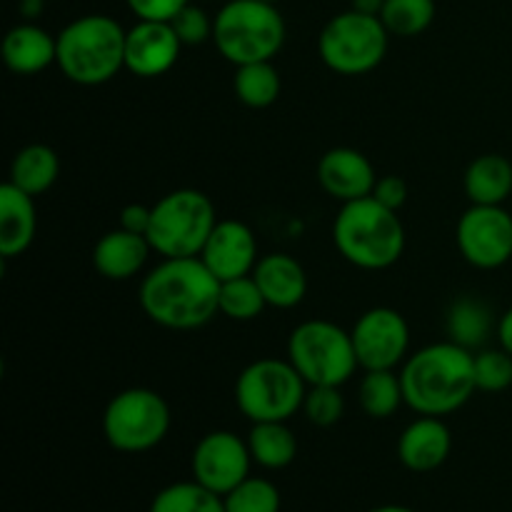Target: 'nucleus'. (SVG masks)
I'll use <instances>...</instances> for the list:
<instances>
[{"label":"nucleus","mask_w":512,"mask_h":512,"mask_svg":"<svg viewBox=\"0 0 512 512\" xmlns=\"http://www.w3.org/2000/svg\"><path fill=\"white\" fill-rule=\"evenodd\" d=\"M288 360L308 385L343 388L360 368L350 330L330 320H305L293 328L288 338Z\"/></svg>","instance_id":"8"},{"label":"nucleus","mask_w":512,"mask_h":512,"mask_svg":"<svg viewBox=\"0 0 512 512\" xmlns=\"http://www.w3.org/2000/svg\"><path fill=\"white\" fill-rule=\"evenodd\" d=\"M498 340H500V348L508 350V353L512 355V308L505 310L503 318H500Z\"/></svg>","instance_id":"38"},{"label":"nucleus","mask_w":512,"mask_h":512,"mask_svg":"<svg viewBox=\"0 0 512 512\" xmlns=\"http://www.w3.org/2000/svg\"><path fill=\"white\" fill-rule=\"evenodd\" d=\"M250 465H253V455H250L248 440L230 430H213L203 435L190 458L195 483L213 490L220 498L248 478Z\"/></svg>","instance_id":"13"},{"label":"nucleus","mask_w":512,"mask_h":512,"mask_svg":"<svg viewBox=\"0 0 512 512\" xmlns=\"http://www.w3.org/2000/svg\"><path fill=\"white\" fill-rule=\"evenodd\" d=\"M265 308L268 303H265L253 273L220 283V315H225L228 320L248 323V320L260 318Z\"/></svg>","instance_id":"29"},{"label":"nucleus","mask_w":512,"mask_h":512,"mask_svg":"<svg viewBox=\"0 0 512 512\" xmlns=\"http://www.w3.org/2000/svg\"><path fill=\"white\" fill-rule=\"evenodd\" d=\"M253 278L268 308L290 310L303 303L305 293H308V275H305V268L293 255H263L255 265Z\"/></svg>","instance_id":"18"},{"label":"nucleus","mask_w":512,"mask_h":512,"mask_svg":"<svg viewBox=\"0 0 512 512\" xmlns=\"http://www.w3.org/2000/svg\"><path fill=\"white\" fill-rule=\"evenodd\" d=\"M60 175V158L50 145L33 143L25 145L23 150H18L10 163V183L15 188L25 190L28 195L38 198V195L48 193L55 185Z\"/></svg>","instance_id":"23"},{"label":"nucleus","mask_w":512,"mask_h":512,"mask_svg":"<svg viewBox=\"0 0 512 512\" xmlns=\"http://www.w3.org/2000/svg\"><path fill=\"white\" fill-rule=\"evenodd\" d=\"M318 183L338 203H353V200L373 195L378 173L368 155L360 150L333 148L320 158Z\"/></svg>","instance_id":"16"},{"label":"nucleus","mask_w":512,"mask_h":512,"mask_svg":"<svg viewBox=\"0 0 512 512\" xmlns=\"http://www.w3.org/2000/svg\"><path fill=\"white\" fill-rule=\"evenodd\" d=\"M455 240L473 268H503L512 258V215L503 205H470L460 215Z\"/></svg>","instance_id":"11"},{"label":"nucleus","mask_w":512,"mask_h":512,"mask_svg":"<svg viewBox=\"0 0 512 512\" xmlns=\"http://www.w3.org/2000/svg\"><path fill=\"white\" fill-rule=\"evenodd\" d=\"M150 218H153V205L148 208V205L130 203L120 210L118 228L130 230V233H138V235H148Z\"/></svg>","instance_id":"37"},{"label":"nucleus","mask_w":512,"mask_h":512,"mask_svg":"<svg viewBox=\"0 0 512 512\" xmlns=\"http://www.w3.org/2000/svg\"><path fill=\"white\" fill-rule=\"evenodd\" d=\"M450 340L463 348H480L493 333V313L478 298H458L448 310Z\"/></svg>","instance_id":"26"},{"label":"nucleus","mask_w":512,"mask_h":512,"mask_svg":"<svg viewBox=\"0 0 512 512\" xmlns=\"http://www.w3.org/2000/svg\"><path fill=\"white\" fill-rule=\"evenodd\" d=\"M390 33L378 15L345 10L330 18L320 30L318 53L325 68L338 75H365L383 63Z\"/></svg>","instance_id":"9"},{"label":"nucleus","mask_w":512,"mask_h":512,"mask_svg":"<svg viewBox=\"0 0 512 512\" xmlns=\"http://www.w3.org/2000/svg\"><path fill=\"white\" fill-rule=\"evenodd\" d=\"M128 30L103 13L80 15L58 33L60 73L75 85H103L125 68Z\"/></svg>","instance_id":"4"},{"label":"nucleus","mask_w":512,"mask_h":512,"mask_svg":"<svg viewBox=\"0 0 512 512\" xmlns=\"http://www.w3.org/2000/svg\"><path fill=\"white\" fill-rule=\"evenodd\" d=\"M263 3H273L275 5V3H278V0H263Z\"/></svg>","instance_id":"42"},{"label":"nucleus","mask_w":512,"mask_h":512,"mask_svg":"<svg viewBox=\"0 0 512 512\" xmlns=\"http://www.w3.org/2000/svg\"><path fill=\"white\" fill-rule=\"evenodd\" d=\"M153 245L148 235L115 228L105 233L93 248V268L108 280H130L145 268Z\"/></svg>","instance_id":"19"},{"label":"nucleus","mask_w":512,"mask_h":512,"mask_svg":"<svg viewBox=\"0 0 512 512\" xmlns=\"http://www.w3.org/2000/svg\"><path fill=\"white\" fill-rule=\"evenodd\" d=\"M303 413L315 428H333L345 413V398L335 385H308Z\"/></svg>","instance_id":"33"},{"label":"nucleus","mask_w":512,"mask_h":512,"mask_svg":"<svg viewBox=\"0 0 512 512\" xmlns=\"http://www.w3.org/2000/svg\"><path fill=\"white\" fill-rule=\"evenodd\" d=\"M473 360V350L453 340L425 345L408 355L400 368L405 405L418 415H453L478 393Z\"/></svg>","instance_id":"2"},{"label":"nucleus","mask_w":512,"mask_h":512,"mask_svg":"<svg viewBox=\"0 0 512 512\" xmlns=\"http://www.w3.org/2000/svg\"><path fill=\"white\" fill-rule=\"evenodd\" d=\"M383 5L385 0H353V5L350 8L358 10V13H365V15H378L383 13Z\"/></svg>","instance_id":"39"},{"label":"nucleus","mask_w":512,"mask_h":512,"mask_svg":"<svg viewBox=\"0 0 512 512\" xmlns=\"http://www.w3.org/2000/svg\"><path fill=\"white\" fill-rule=\"evenodd\" d=\"M280 88H283V83H280V73L273 65V60L238 65L235 68L233 93L245 108H270L280 98Z\"/></svg>","instance_id":"25"},{"label":"nucleus","mask_w":512,"mask_h":512,"mask_svg":"<svg viewBox=\"0 0 512 512\" xmlns=\"http://www.w3.org/2000/svg\"><path fill=\"white\" fill-rule=\"evenodd\" d=\"M355 355L363 370H395L408 360L410 325L395 308H370L355 320Z\"/></svg>","instance_id":"12"},{"label":"nucleus","mask_w":512,"mask_h":512,"mask_svg":"<svg viewBox=\"0 0 512 512\" xmlns=\"http://www.w3.org/2000/svg\"><path fill=\"white\" fill-rule=\"evenodd\" d=\"M248 448L255 465L265 470H283L298 455V438L283 420L253 423L248 433Z\"/></svg>","instance_id":"24"},{"label":"nucleus","mask_w":512,"mask_h":512,"mask_svg":"<svg viewBox=\"0 0 512 512\" xmlns=\"http://www.w3.org/2000/svg\"><path fill=\"white\" fill-rule=\"evenodd\" d=\"M40 10H43V0H23V3H20V13H23L28 20H33L35 15H40Z\"/></svg>","instance_id":"40"},{"label":"nucleus","mask_w":512,"mask_h":512,"mask_svg":"<svg viewBox=\"0 0 512 512\" xmlns=\"http://www.w3.org/2000/svg\"><path fill=\"white\" fill-rule=\"evenodd\" d=\"M463 185L470 205H503L512 193V163L498 153L480 155L465 170Z\"/></svg>","instance_id":"22"},{"label":"nucleus","mask_w":512,"mask_h":512,"mask_svg":"<svg viewBox=\"0 0 512 512\" xmlns=\"http://www.w3.org/2000/svg\"><path fill=\"white\" fill-rule=\"evenodd\" d=\"M360 408L373 420H388L405 405L403 383L395 370H365L358 388Z\"/></svg>","instance_id":"27"},{"label":"nucleus","mask_w":512,"mask_h":512,"mask_svg":"<svg viewBox=\"0 0 512 512\" xmlns=\"http://www.w3.org/2000/svg\"><path fill=\"white\" fill-rule=\"evenodd\" d=\"M368 512H415V510L405 508V505H380V508H373Z\"/></svg>","instance_id":"41"},{"label":"nucleus","mask_w":512,"mask_h":512,"mask_svg":"<svg viewBox=\"0 0 512 512\" xmlns=\"http://www.w3.org/2000/svg\"><path fill=\"white\" fill-rule=\"evenodd\" d=\"M38 230L35 198L13 183L0 185V255L3 260L18 258L33 245Z\"/></svg>","instance_id":"20"},{"label":"nucleus","mask_w":512,"mask_h":512,"mask_svg":"<svg viewBox=\"0 0 512 512\" xmlns=\"http://www.w3.org/2000/svg\"><path fill=\"white\" fill-rule=\"evenodd\" d=\"M373 198L378 200V203H383L385 208L398 213L405 205V200H408V185H405V180L400 178V175H383V178H378V183H375Z\"/></svg>","instance_id":"36"},{"label":"nucleus","mask_w":512,"mask_h":512,"mask_svg":"<svg viewBox=\"0 0 512 512\" xmlns=\"http://www.w3.org/2000/svg\"><path fill=\"white\" fill-rule=\"evenodd\" d=\"M143 313L168 330H195L220 313V280L200 258H163L138 290Z\"/></svg>","instance_id":"1"},{"label":"nucleus","mask_w":512,"mask_h":512,"mask_svg":"<svg viewBox=\"0 0 512 512\" xmlns=\"http://www.w3.org/2000/svg\"><path fill=\"white\" fill-rule=\"evenodd\" d=\"M175 35L180 38L183 45H203L208 40H213V30H215V18H210L203 8L198 5L188 3L173 20Z\"/></svg>","instance_id":"34"},{"label":"nucleus","mask_w":512,"mask_h":512,"mask_svg":"<svg viewBox=\"0 0 512 512\" xmlns=\"http://www.w3.org/2000/svg\"><path fill=\"white\" fill-rule=\"evenodd\" d=\"M198 258L208 265V270L220 283L243 278V275L253 273L260 260L258 240L243 220H218Z\"/></svg>","instance_id":"15"},{"label":"nucleus","mask_w":512,"mask_h":512,"mask_svg":"<svg viewBox=\"0 0 512 512\" xmlns=\"http://www.w3.org/2000/svg\"><path fill=\"white\" fill-rule=\"evenodd\" d=\"M308 383L290 360L260 358L245 365L235 380V403L250 423H288L303 410Z\"/></svg>","instance_id":"7"},{"label":"nucleus","mask_w":512,"mask_h":512,"mask_svg":"<svg viewBox=\"0 0 512 512\" xmlns=\"http://www.w3.org/2000/svg\"><path fill=\"white\" fill-rule=\"evenodd\" d=\"M148 512H225V503L213 490L195 480L170 483L150 503Z\"/></svg>","instance_id":"28"},{"label":"nucleus","mask_w":512,"mask_h":512,"mask_svg":"<svg viewBox=\"0 0 512 512\" xmlns=\"http://www.w3.org/2000/svg\"><path fill=\"white\" fill-rule=\"evenodd\" d=\"M453 450V435L443 418L418 415L408 428L400 433L398 458L410 473H433Z\"/></svg>","instance_id":"17"},{"label":"nucleus","mask_w":512,"mask_h":512,"mask_svg":"<svg viewBox=\"0 0 512 512\" xmlns=\"http://www.w3.org/2000/svg\"><path fill=\"white\" fill-rule=\"evenodd\" d=\"M380 20L390 35L415 38L435 20V0H385Z\"/></svg>","instance_id":"30"},{"label":"nucleus","mask_w":512,"mask_h":512,"mask_svg":"<svg viewBox=\"0 0 512 512\" xmlns=\"http://www.w3.org/2000/svg\"><path fill=\"white\" fill-rule=\"evenodd\" d=\"M3 60L15 75H38L58 60V35L35 23H20L3 40Z\"/></svg>","instance_id":"21"},{"label":"nucleus","mask_w":512,"mask_h":512,"mask_svg":"<svg viewBox=\"0 0 512 512\" xmlns=\"http://www.w3.org/2000/svg\"><path fill=\"white\" fill-rule=\"evenodd\" d=\"M225 512H280V490L265 478H248L223 495Z\"/></svg>","instance_id":"31"},{"label":"nucleus","mask_w":512,"mask_h":512,"mask_svg":"<svg viewBox=\"0 0 512 512\" xmlns=\"http://www.w3.org/2000/svg\"><path fill=\"white\" fill-rule=\"evenodd\" d=\"M213 43L235 68L273 60L285 43V20L273 3L228 0L215 15Z\"/></svg>","instance_id":"5"},{"label":"nucleus","mask_w":512,"mask_h":512,"mask_svg":"<svg viewBox=\"0 0 512 512\" xmlns=\"http://www.w3.org/2000/svg\"><path fill=\"white\" fill-rule=\"evenodd\" d=\"M170 430V408L150 388L120 390L103 413V435L118 453L138 455L158 448Z\"/></svg>","instance_id":"10"},{"label":"nucleus","mask_w":512,"mask_h":512,"mask_svg":"<svg viewBox=\"0 0 512 512\" xmlns=\"http://www.w3.org/2000/svg\"><path fill=\"white\" fill-rule=\"evenodd\" d=\"M333 243L350 265L385 270L405 253V225L395 210L368 198L343 203L333 223Z\"/></svg>","instance_id":"3"},{"label":"nucleus","mask_w":512,"mask_h":512,"mask_svg":"<svg viewBox=\"0 0 512 512\" xmlns=\"http://www.w3.org/2000/svg\"><path fill=\"white\" fill-rule=\"evenodd\" d=\"M215 223L213 200L203 190L180 188L153 205L148 240L163 258H198Z\"/></svg>","instance_id":"6"},{"label":"nucleus","mask_w":512,"mask_h":512,"mask_svg":"<svg viewBox=\"0 0 512 512\" xmlns=\"http://www.w3.org/2000/svg\"><path fill=\"white\" fill-rule=\"evenodd\" d=\"M138 20H163L170 23L190 0H125Z\"/></svg>","instance_id":"35"},{"label":"nucleus","mask_w":512,"mask_h":512,"mask_svg":"<svg viewBox=\"0 0 512 512\" xmlns=\"http://www.w3.org/2000/svg\"><path fill=\"white\" fill-rule=\"evenodd\" d=\"M475 385L480 393H503L512 385V355L503 348L475 353Z\"/></svg>","instance_id":"32"},{"label":"nucleus","mask_w":512,"mask_h":512,"mask_svg":"<svg viewBox=\"0 0 512 512\" xmlns=\"http://www.w3.org/2000/svg\"><path fill=\"white\" fill-rule=\"evenodd\" d=\"M183 43L173 25L163 20H138L125 35V70L138 78H160L180 58Z\"/></svg>","instance_id":"14"}]
</instances>
